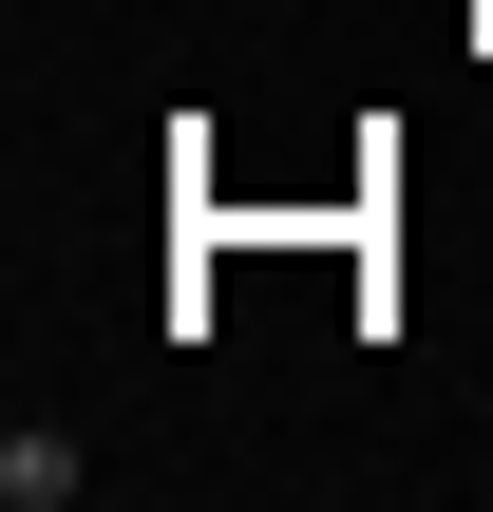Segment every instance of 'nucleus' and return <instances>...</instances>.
<instances>
[{
    "label": "nucleus",
    "mask_w": 493,
    "mask_h": 512,
    "mask_svg": "<svg viewBox=\"0 0 493 512\" xmlns=\"http://www.w3.org/2000/svg\"><path fill=\"white\" fill-rule=\"evenodd\" d=\"M76 494H95V456H76L57 418H19V437H0V512H76Z\"/></svg>",
    "instance_id": "1"
}]
</instances>
